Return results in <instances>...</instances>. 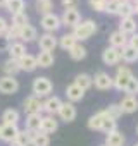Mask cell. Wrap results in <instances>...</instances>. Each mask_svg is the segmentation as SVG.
<instances>
[{"label":"cell","instance_id":"e575fe53","mask_svg":"<svg viewBox=\"0 0 138 146\" xmlns=\"http://www.w3.org/2000/svg\"><path fill=\"white\" fill-rule=\"evenodd\" d=\"M36 11L38 14L45 16V14H50L52 9H54V4H52V0H36Z\"/></svg>","mask_w":138,"mask_h":146},{"label":"cell","instance_id":"6da1fadb","mask_svg":"<svg viewBox=\"0 0 138 146\" xmlns=\"http://www.w3.org/2000/svg\"><path fill=\"white\" fill-rule=\"evenodd\" d=\"M95 33H97V24H95V21H92V19L80 21V24H76V26L73 28V36L76 38L78 43L90 40Z\"/></svg>","mask_w":138,"mask_h":146},{"label":"cell","instance_id":"cb8c5ba5","mask_svg":"<svg viewBox=\"0 0 138 146\" xmlns=\"http://www.w3.org/2000/svg\"><path fill=\"white\" fill-rule=\"evenodd\" d=\"M124 134L121 132V131H114V132H111V134H107L105 136V146H124Z\"/></svg>","mask_w":138,"mask_h":146},{"label":"cell","instance_id":"74e56055","mask_svg":"<svg viewBox=\"0 0 138 146\" xmlns=\"http://www.w3.org/2000/svg\"><path fill=\"white\" fill-rule=\"evenodd\" d=\"M133 2H128V4H123L119 5V11H117V16L121 19H126V17H133Z\"/></svg>","mask_w":138,"mask_h":146},{"label":"cell","instance_id":"f6af8a7d","mask_svg":"<svg viewBox=\"0 0 138 146\" xmlns=\"http://www.w3.org/2000/svg\"><path fill=\"white\" fill-rule=\"evenodd\" d=\"M7 29H9V23L5 21V17L0 16V36H4Z\"/></svg>","mask_w":138,"mask_h":146},{"label":"cell","instance_id":"ffe728a7","mask_svg":"<svg viewBox=\"0 0 138 146\" xmlns=\"http://www.w3.org/2000/svg\"><path fill=\"white\" fill-rule=\"evenodd\" d=\"M109 43H111V46H114V48H117V50H123V48L128 45V36L123 35V33L117 29V31L111 33V36H109Z\"/></svg>","mask_w":138,"mask_h":146},{"label":"cell","instance_id":"8d00e7d4","mask_svg":"<svg viewBox=\"0 0 138 146\" xmlns=\"http://www.w3.org/2000/svg\"><path fill=\"white\" fill-rule=\"evenodd\" d=\"M100 131L107 136V134H111V132H114V131H117V120H112V119H105L104 122H102V125H100Z\"/></svg>","mask_w":138,"mask_h":146},{"label":"cell","instance_id":"5b68a950","mask_svg":"<svg viewBox=\"0 0 138 146\" xmlns=\"http://www.w3.org/2000/svg\"><path fill=\"white\" fill-rule=\"evenodd\" d=\"M23 105H24L26 115H31V113H40L42 115V112H43V102L38 96H35V95L26 96L24 102H23Z\"/></svg>","mask_w":138,"mask_h":146},{"label":"cell","instance_id":"83f0119b","mask_svg":"<svg viewBox=\"0 0 138 146\" xmlns=\"http://www.w3.org/2000/svg\"><path fill=\"white\" fill-rule=\"evenodd\" d=\"M74 84L78 86V88H81L83 91H86V90H90L92 86H93V79H92V76L90 74H78L76 78H74Z\"/></svg>","mask_w":138,"mask_h":146},{"label":"cell","instance_id":"1f68e13d","mask_svg":"<svg viewBox=\"0 0 138 146\" xmlns=\"http://www.w3.org/2000/svg\"><path fill=\"white\" fill-rule=\"evenodd\" d=\"M57 43H59V46H60L62 50H71L78 41H76V38L73 36V33H66V35H62V36L57 40Z\"/></svg>","mask_w":138,"mask_h":146},{"label":"cell","instance_id":"60d3db41","mask_svg":"<svg viewBox=\"0 0 138 146\" xmlns=\"http://www.w3.org/2000/svg\"><path fill=\"white\" fill-rule=\"evenodd\" d=\"M124 93H126V95H131V96H136V95H138V79H136L135 76H133V78L129 79V83L126 84Z\"/></svg>","mask_w":138,"mask_h":146},{"label":"cell","instance_id":"f35d334b","mask_svg":"<svg viewBox=\"0 0 138 146\" xmlns=\"http://www.w3.org/2000/svg\"><path fill=\"white\" fill-rule=\"evenodd\" d=\"M105 113H107V117H109V119L117 120V119L123 115V110L119 108V105H117V103H112V105H109V107L105 108Z\"/></svg>","mask_w":138,"mask_h":146},{"label":"cell","instance_id":"bcb514c9","mask_svg":"<svg viewBox=\"0 0 138 146\" xmlns=\"http://www.w3.org/2000/svg\"><path fill=\"white\" fill-rule=\"evenodd\" d=\"M62 5L66 9H78V0H62Z\"/></svg>","mask_w":138,"mask_h":146},{"label":"cell","instance_id":"7a4b0ae2","mask_svg":"<svg viewBox=\"0 0 138 146\" xmlns=\"http://www.w3.org/2000/svg\"><path fill=\"white\" fill-rule=\"evenodd\" d=\"M31 90H33V95L38 96V98H43V96H50L52 90H54V84L48 78L45 76H40V78H35L33 79V84H31Z\"/></svg>","mask_w":138,"mask_h":146},{"label":"cell","instance_id":"603a6c76","mask_svg":"<svg viewBox=\"0 0 138 146\" xmlns=\"http://www.w3.org/2000/svg\"><path fill=\"white\" fill-rule=\"evenodd\" d=\"M2 70H4V74L5 76H12L16 78L17 72H21V67H19V62L14 60V58H7L4 64H2Z\"/></svg>","mask_w":138,"mask_h":146},{"label":"cell","instance_id":"c3c4849f","mask_svg":"<svg viewBox=\"0 0 138 146\" xmlns=\"http://www.w3.org/2000/svg\"><path fill=\"white\" fill-rule=\"evenodd\" d=\"M7 5V0H0V9H5Z\"/></svg>","mask_w":138,"mask_h":146},{"label":"cell","instance_id":"db71d44e","mask_svg":"<svg viewBox=\"0 0 138 146\" xmlns=\"http://www.w3.org/2000/svg\"><path fill=\"white\" fill-rule=\"evenodd\" d=\"M100 146H105V144H100Z\"/></svg>","mask_w":138,"mask_h":146},{"label":"cell","instance_id":"52a82bcc","mask_svg":"<svg viewBox=\"0 0 138 146\" xmlns=\"http://www.w3.org/2000/svg\"><path fill=\"white\" fill-rule=\"evenodd\" d=\"M19 90V81L12 76H2L0 78V93L2 95H14Z\"/></svg>","mask_w":138,"mask_h":146},{"label":"cell","instance_id":"d590c367","mask_svg":"<svg viewBox=\"0 0 138 146\" xmlns=\"http://www.w3.org/2000/svg\"><path fill=\"white\" fill-rule=\"evenodd\" d=\"M11 24L21 29V28H24L26 24H29V17H28V14H26V12L14 14V16H12V23H11Z\"/></svg>","mask_w":138,"mask_h":146},{"label":"cell","instance_id":"d4e9b609","mask_svg":"<svg viewBox=\"0 0 138 146\" xmlns=\"http://www.w3.org/2000/svg\"><path fill=\"white\" fill-rule=\"evenodd\" d=\"M105 119H107L105 110H100V112L93 113V115L88 119V127H90L92 131H100V125H102V122H104Z\"/></svg>","mask_w":138,"mask_h":146},{"label":"cell","instance_id":"9c48e42d","mask_svg":"<svg viewBox=\"0 0 138 146\" xmlns=\"http://www.w3.org/2000/svg\"><path fill=\"white\" fill-rule=\"evenodd\" d=\"M92 79H93L95 88H97V90H100V91H107V90H111V88H112V78L107 74V72H104V70L97 72L95 78H92Z\"/></svg>","mask_w":138,"mask_h":146},{"label":"cell","instance_id":"d6986e66","mask_svg":"<svg viewBox=\"0 0 138 146\" xmlns=\"http://www.w3.org/2000/svg\"><path fill=\"white\" fill-rule=\"evenodd\" d=\"M66 96H67V102H71V103H76V102H81L83 96H85V91L81 88H78L74 83L73 84H69L66 88Z\"/></svg>","mask_w":138,"mask_h":146},{"label":"cell","instance_id":"484cf974","mask_svg":"<svg viewBox=\"0 0 138 146\" xmlns=\"http://www.w3.org/2000/svg\"><path fill=\"white\" fill-rule=\"evenodd\" d=\"M26 127L28 131H33V132H38L40 131V125H42V115L40 113H31V115H26Z\"/></svg>","mask_w":138,"mask_h":146},{"label":"cell","instance_id":"ee69618b","mask_svg":"<svg viewBox=\"0 0 138 146\" xmlns=\"http://www.w3.org/2000/svg\"><path fill=\"white\" fill-rule=\"evenodd\" d=\"M128 45H129L131 48H135V50H138V33H135V35H131V38H128Z\"/></svg>","mask_w":138,"mask_h":146},{"label":"cell","instance_id":"4dcf8cb0","mask_svg":"<svg viewBox=\"0 0 138 146\" xmlns=\"http://www.w3.org/2000/svg\"><path fill=\"white\" fill-rule=\"evenodd\" d=\"M121 60H124L126 64H133L138 60V50L131 48L129 45H126L123 50H121Z\"/></svg>","mask_w":138,"mask_h":146},{"label":"cell","instance_id":"8fae6325","mask_svg":"<svg viewBox=\"0 0 138 146\" xmlns=\"http://www.w3.org/2000/svg\"><path fill=\"white\" fill-rule=\"evenodd\" d=\"M102 62L105 65H117L121 62V50H117L114 46H107L102 52Z\"/></svg>","mask_w":138,"mask_h":146},{"label":"cell","instance_id":"7bdbcfd3","mask_svg":"<svg viewBox=\"0 0 138 146\" xmlns=\"http://www.w3.org/2000/svg\"><path fill=\"white\" fill-rule=\"evenodd\" d=\"M117 11H119V5L116 2H112V0H107V4H105V11L107 14H112V16H117Z\"/></svg>","mask_w":138,"mask_h":146},{"label":"cell","instance_id":"277c9868","mask_svg":"<svg viewBox=\"0 0 138 146\" xmlns=\"http://www.w3.org/2000/svg\"><path fill=\"white\" fill-rule=\"evenodd\" d=\"M40 24H42V28L45 29V33H55L62 24H60V17L55 14V12H50V14H45V16H42V21H40Z\"/></svg>","mask_w":138,"mask_h":146},{"label":"cell","instance_id":"11a10c76","mask_svg":"<svg viewBox=\"0 0 138 146\" xmlns=\"http://www.w3.org/2000/svg\"><path fill=\"white\" fill-rule=\"evenodd\" d=\"M135 146H138V143H136V144H135Z\"/></svg>","mask_w":138,"mask_h":146},{"label":"cell","instance_id":"b9f144b4","mask_svg":"<svg viewBox=\"0 0 138 146\" xmlns=\"http://www.w3.org/2000/svg\"><path fill=\"white\" fill-rule=\"evenodd\" d=\"M88 4L93 11L97 12H104L105 11V4H107V0H88Z\"/></svg>","mask_w":138,"mask_h":146},{"label":"cell","instance_id":"3957f363","mask_svg":"<svg viewBox=\"0 0 138 146\" xmlns=\"http://www.w3.org/2000/svg\"><path fill=\"white\" fill-rule=\"evenodd\" d=\"M133 78V72L129 67H117V72H116V76L112 78V88H116L117 91H124L126 84L129 83V79Z\"/></svg>","mask_w":138,"mask_h":146},{"label":"cell","instance_id":"f546056e","mask_svg":"<svg viewBox=\"0 0 138 146\" xmlns=\"http://www.w3.org/2000/svg\"><path fill=\"white\" fill-rule=\"evenodd\" d=\"M33 136H35L33 131H28V129H23V131H21V129H19V134H17V137H16L14 143L21 144V146H31Z\"/></svg>","mask_w":138,"mask_h":146},{"label":"cell","instance_id":"ac0fdd59","mask_svg":"<svg viewBox=\"0 0 138 146\" xmlns=\"http://www.w3.org/2000/svg\"><path fill=\"white\" fill-rule=\"evenodd\" d=\"M17 62H19L21 70H24V72H33V70H36V69H38L36 57H35V55H31V53H26V55H24V57H21Z\"/></svg>","mask_w":138,"mask_h":146},{"label":"cell","instance_id":"681fc988","mask_svg":"<svg viewBox=\"0 0 138 146\" xmlns=\"http://www.w3.org/2000/svg\"><path fill=\"white\" fill-rule=\"evenodd\" d=\"M133 14H136V17H138V4L133 5Z\"/></svg>","mask_w":138,"mask_h":146},{"label":"cell","instance_id":"f907efd6","mask_svg":"<svg viewBox=\"0 0 138 146\" xmlns=\"http://www.w3.org/2000/svg\"><path fill=\"white\" fill-rule=\"evenodd\" d=\"M11 146H21V144H17V143H11Z\"/></svg>","mask_w":138,"mask_h":146},{"label":"cell","instance_id":"30bf717a","mask_svg":"<svg viewBox=\"0 0 138 146\" xmlns=\"http://www.w3.org/2000/svg\"><path fill=\"white\" fill-rule=\"evenodd\" d=\"M57 45H59L57 43V38L52 33H43L38 38V46H40L42 52H54Z\"/></svg>","mask_w":138,"mask_h":146},{"label":"cell","instance_id":"ab89813d","mask_svg":"<svg viewBox=\"0 0 138 146\" xmlns=\"http://www.w3.org/2000/svg\"><path fill=\"white\" fill-rule=\"evenodd\" d=\"M4 38L7 40V41H19V28H16V26H12V24H9V29L5 31V35H4Z\"/></svg>","mask_w":138,"mask_h":146},{"label":"cell","instance_id":"2e32d148","mask_svg":"<svg viewBox=\"0 0 138 146\" xmlns=\"http://www.w3.org/2000/svg\"><path fill=\"white\" fill-rule=\"evenodd\" d=\"M57 129H59V120H57L54 115H47V117H42L40 132H45V134H54Z\"/></svg>","mask_w":138,"mask_h":146},{"label":"cell","instance_id":"4fadbf2b","mask_svg":"<svg viewBox=\"0 0 138 146\" xmlns=\"http://www.w3.org/2000/svg\"><path fill=\"white\" fill-rule=\"evenodd\" d=\"M17 134H19L17 125H5V124L0 125V139L5 143H14Z\"/></svg>","mask_w":138,"mask_h":146},{"label":"cell","instance_id":"9a60e30c","mask_svg":"<svg viewBox=\"0 0 138 146\" xmlns=\"http://www.w3.org/2000/svg\"><path fill=\"white\" fill-rule=\"evenodd\" d=\"M60 105H62V100L59 96H47V100L43 102V112H47V115H54L55 117V113L59 112Z\"/></svg>","mask_w":138,"mask_h":146},{"label":"cell","instance_id":"e0dca14e","mask_svg":"<svg viewBox=\"0 0 138 146\" xmlns=\"http://www.w3.org/2000/svg\"><path fill=\"white\" fill-rule=\"evenodd\" d=\"M7 52H9V58L19 60L21 57H24V55H26V45H24V43H21V41H12V43H9Z\"/></svg>","mask_w":138,"mask_h":146},{"label":"cell","instance_id":"ba28073f","mask_svg":"<svg viewBox=\"0 0 138 146\" xmlns=\"http://www.w3.org/2000/svg\"><path fill=\"white\" fill-rule=\"evenodd\" d=\"M57 115H59L60 120H64V122H73V120L76 119V115H78V110H76L74 103H71V102H62V105H60Z\"/></svg>","mask_w":138,"mask_h":146},{"label":"cell","instance_id":"7c38bea8","mask_svg":"<svg viewBox=\"0 0 138 146\" xmlns=\"http://www.w3.org/2000/svg\"><path fill=\"white\" fill-rule=\"evenodd\" d=\"M117 105L123 110V113H135L138 110V98L131 96V95H126V96H123V100Z\"/></svg>","mask_w":138,"mask_h":146},{"label":"cell","instance_id":"5bb4252c","mask_svg":"<svg viewBox=\"0 0 138 146\" xmlns=\"http://www.w3.org/2000/svg\"><path fill=\"white\" fill-rule=\"evenodd\" d=\"M35 40H38V31H36L35 26L26 24L24 28L19 29V41H21V43H31V41H35Z\"/></svg>","mask_w":138,"mask_h":146},{"label":"cell","instance_id":"f5cc1de1","mask_svg":"<svg viewBox=\"0 0 138 146\" xmlns=\"http://www.w3.org/2000/svg\"><path fill=\"white\" fill-rule=\"evenodd\" d=\"M136 134H138V124H136Z\"/></svg>","mask_w":138,"mask_h":146},{"label":"cell","instance_id":"d6a6232c","mask_svg":"<svg viewBox=\"0 0 138 146\" xmlns=\"http://www.w3.org/2000/svg\"><path fill=\"white\" fill-rule=\"evenodd\" d=\"M67 52H69V57H71L73 60H83L86 57V48L81 43H76L71 50H67Z\"/></svg>","mask_w":138,"mask_h":146},{"label":"cell","instance_id":"816d5d0a","mask_svg":"<svg viewBox=\"0 0 138 146\" xmlns=\"http://www.w3.org/2000/svg\"><path fill=\"white\" fill-rule=\"evenodd\" d=\"M131 2H133V4H138V0H131Z\"/></svg>","mask_w":138,"mask_h":146},{"label":"cell","instance_id":"4316f807","mask_svg":"<svg viewBox=\"0 0 138 146\" xmlns=\"http://www.w3.org/2000/svg\"><path fill=\"white\" fill-rule=\"evenodd\" d=\"M24 7H26V2H24V0H7L5 11H7L11 16H14V14L24 12Z\"/></svg>","mask_w":138,"mask_h":146},{"label":"cell","instance_id":"7dc6e473","mask_svg":"<svg viewBox=\"0 0 138 146\" xmlns=\"http://www.w3.org/2000/svg\"><path fill=\"white\" fill-rule=\"evenodd\" d=\"M112 2H116L117 5H123V4H128V2H131V0H112Z\"/></svg>","mask_w":138,"mask_h":146},{"label":"cell","instance_id":"44dd1931","mask_svg":"<svg viewBox=\"0 0 138 146\" xmlns=\"http://www.w3.org/2000/svg\"><path fill=\"white\" fill-rule=\"evenodd\" d=\"M136 29H138V24H136L135 17L121 19V23H119V31H121L123 35H126V36H128V35H135Z\"/></svg>","mask_w":138,"mask_h":146},{"label":"cell","instance_id":"8992f818","mask_svg":"<svg viewBox=\"0 0 138 146\" xmlns=\"http://www.w3.org/2000/svg\"><path fill=\"white\" fill-rule=\"evenodd\" d=\"M81 21V14L78 9H64L62 16H60V24L62 26H69V28H74L76 24H80Z\"/></svg>","mask_w":138,"mask_h":146},{"label":"cell","instance_id":"836d02e7","mask_svg":"<svg viewBox=\"0 0 138 146\" xmlns=\"http://www.w3.org/2000/svg\"><path fill=\"white\" fill-rule=\"evenodd\" d=\"M31 146H50V136L45 134V132H40V131L35 132Z\"/></svg>","mask_w":138,"mask_h":146},{"label":"cell","instance_id":"f1b7e54d","mask_svg":"<svg viewBox=\"0 0 138 146\" xmlns=\"http://www.w3.org/2000/svg\"><path fill=\"white\" fill-rule=\"evenodd\" d=\"M36 64H38V67L48 69L50 65H54V53L52 52H40L36 55Z\"/></svg>","mask_w":138,"mask_h":146},{"label":"cell","instance_id":"7402d4cb","mask_svg":"<svg viewBox=\"0 0 138 146\" xmlns=\"http://www.w3.org/2000/svg\"><path fill=\"white\" fill-rule=\"evenodd\" d=\"M19 119H21V115L16 108H5L2 112V124H5V125H17Z\"/></svg>","mask_w":138,"mask_h":146}]
</instances>
